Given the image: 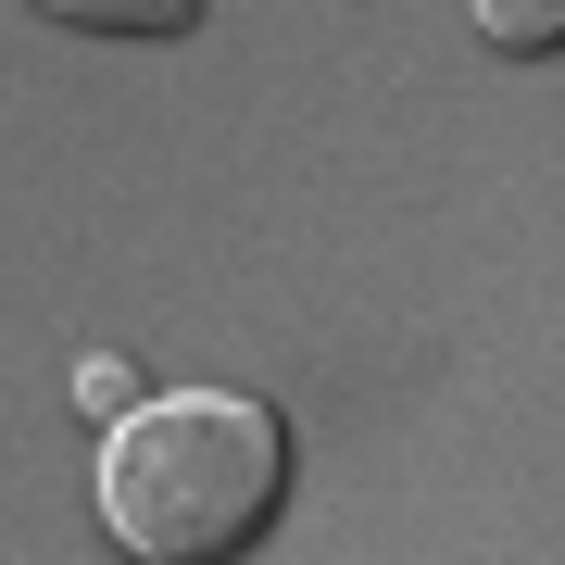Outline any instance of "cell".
Returning <instances> with one entry per match:
<instances>
[{
  "mask_svg": "<svg viewBox=\"0 0 565 565\" xmlns=\"http://www.w3.org/2000/svg\"><path fill=\"white\" fill-rule=\"evenodd\" d=\"M289 515V415L252 390L126 403L102 440V541L126 565H239Z\"/></svg>",
  "mask_w": 565,
  "mask_h": 565,
  "instance_id": "1",
  "label": "cell"
},
{
  "mask_svg": "<svg viewBox=\"0 0 565 565\" xmlns=\"http://www.w3.org/2000/svg\"><path fill=\"white\" fill-rule=\"evenodd\" d=\"M39 13L76 25V39H189L202 0H39Z\"/></svg>",
  "mask_w": 565,
  "mask_h": 565,
  "instance_id": "2",
  "label": "cell"
},
{
  "mask_svg": "<svg viewBox=\"0 0 565 565\" xmlns=\"http://www.w3.org/2000/svg\"><path fill=\"white\" fill-rule=\"evenodd\" d=\"M76 390H88V415H126V403H151V390H139V377H126V364H88V377H76Z\"/></svg>",
  "mask_w": 565,
  "mask_h": 565,
  "instance_id": "4",
  "label": "cell"
},
{
  "mask_svg": "<svg viewBox=\"0 0 565 565\" xmlns=\"http://www.w3.org/2000/svg\"><path fill=\"white\" fill-rule=\"evenodd\" d=\"M465 13H478V39L503 63H553L565 51V0H465Z\"/></svg>",
  "mask_w": 565,
  "mask_h": 565,
  "instance_id": "3",
  "label": "cell"
}]
</instances>
